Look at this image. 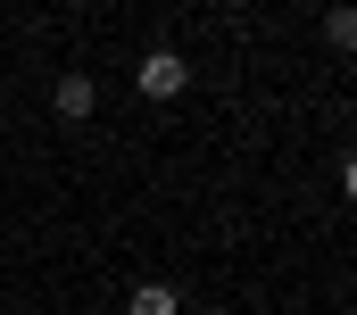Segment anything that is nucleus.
I'll use <instances>...</instances> for the list:
<instances>
[{"mask_svg":"<svg viewBox=\"0 0 357 315\" xmlns=\"http://www.w3.org/2000/svg\"><path fill=\"white\" fill-rule=\"evenodd\" d=\"M91 108H100V83H91V75H59V91H50V116H59V125H84Z\"/></svg>","mask_w":357,"mask_h":315,"instance_id":"obj_2","label":"nucleus"},{"mask_svg":"<svg viewBox=\"0 0 357 315\" xmlns=\"http://www.w3.org/2000/svg\"><path fill=\"white\" fill-rule=\"evenodd\" d=\"M125 315H183V291L175 282H142V291L125 299Z\"/></svg>","mask_w":357,"mask_h":315,"instance_id":"obj_3","label":"nucleus"},{"mask_svg":"<svg viewBox=\"0 0 357 315\" xmlns=\"http://www.w3.org/2000/svg\"><path fill=\"white\" fill-rule=\"evenodd\" d=\"M133 83H142V100H183V83H191V59H183V50H142Z\"/></svg>","mask_w":357,"mask_h":315,"instance_id":"obj_1","label":"nucleus"},{"mask_svg":"<svg viewBox=\"0 0 357 315\" xmlns=\"http://www.w3.org/2000/svg\"><path fill=\"white\" fill-rule=\"evenodd\" d=\"M324 42H333V50H349V42H357V17H349V8H333V17H324Z\"/></svg>","mask_w":357,"mask_h":315,"instance_id":"obj_4","label":"nucleus"}]
</instances>
